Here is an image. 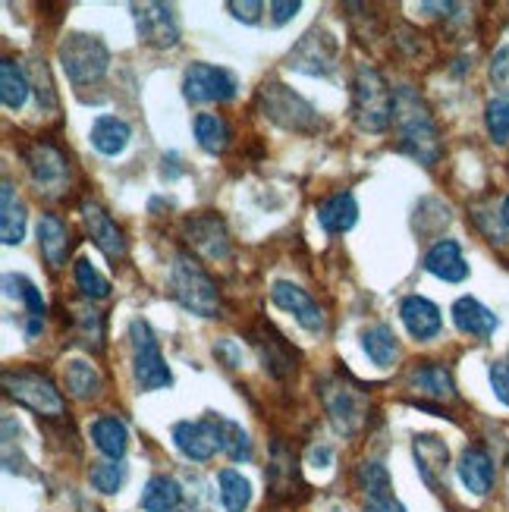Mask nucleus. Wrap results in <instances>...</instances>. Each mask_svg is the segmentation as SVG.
Wrapping results in <instances>:
<instances>
[{"instance_id": "nucleus-36", "label": "nucleus", "mask_w": 509, "mask_h": 512, "mask_svg": "<svg viewBox=\"0 0 509 512\" xmlns=\"http://www.w3.org/2000/svg\"><path fill=\"white\" fill-rule=\"evenodd\" d=\"M180 500H183L180 484L167 475H154L142 491V509L145 512H176Z\"/></svg>"}, {"instance_id": "nucleus-23", "label": "nucleus", "mask_w": 509, "mask_h": 512, "mask_svg": "<svg viewBox=\"0 0 509 512\" xmlns=\"http://www.w3.org/2000/svg\"><path fill=\"white\" fill-rule=\"evenodd\" d=\"M459 481L466 484V491L475 497H488L494 487V459L484 447H466L456 462Z\"/></svg>"}, {"instance_id": "nucleus-18", "label": "nucleus", "mask_w": 509, "mask_h": 512, "mask_svg": "<svg viewBox=\"0 0 509 512\" xmlns=\"http://www.w3.org/2000/svg\"><path fill=\"white\" fill-rule=\"evenodd\" d=\"M356 487L365 494V512H406V506L393 497L390 472L381 462H362L356 469Z\"/></svg>"}, {"instance_id": "nucleus-33", "label": "nucleus", "mask_w": 509, "mask_h": 512, "mask_svg": "<svg viewBox=\"0 0 509 512\" xmlns=\"http://www.w3.org/2000/svg\"><path fill=\"white\" fill-rule=\"evenodd\" d=\"M362 349L368 352V359L378 368H390L396 359H400V340H396L393 327H387V324H371L362 333Z\"/></svg>"}, {"instance_id": "nucleus-32", "label": "nucleus", "mask_w": 509, "mask_h": 512, "mask_svg": "<svg viewBox=\"0 0 509 512\" xmlns=\"http://www.w3.org/2000/svg\"><path fill=\"white\" fill-rule=\"evenodd\" d=\"M293 484H299V469L293 450H286L283 443H274L271 465H268V491L274 497H293Z\"/></svg>"}, {"instance_id": "nucleus-12", "label": "nucleus", "mask_w": 509, "mask_h": 512, "mask_svg": "<svg viewBox=\"0 0 509 512\" xmlns=\"http://www.w3.org/2000/svg\"><path fill=\"white\" fill-rule=\"evenodd\" d=\"M26 167L32 183L44 195H60L66 180H70V161H66V154L54 142H35L26 151Z\"/></svg>"}, {"instance_id": "nucleus-28", "label": "nucleus", "mask_w": 509, "mask_h": 512, "mask_svg": "<svg viewBox=\"0 0 509 512\" xmlns=\"http://www.w3.org/2000/svg\"><path fill=\"white\" fill-rule=\"evenodd\" d=\"M92 443L110 459V462H120L126 456L129 447V431H126V421L117 415H101L92 421Z\"/></svg>"}, {"instance_id": "nucleus-15", "label": "nucleus", "mask_w": 509, "mask_h": 512, "mask_svg": "<svg viewBox=\"0 0 509 512\" xmlns=\"http://www.w3.org/2000/svg\"><path fill=\"white\" fill-rule=\"evenodd\" d=\"M173 443L186 459L192 462H208L220 450V428L217 415L198 418V421H176L173 425Z\"/></svg>"}, {"instance_id": "nucleus-11", "label": "nucleus", "mask_w": 509, "mask_h": 512, "mask_svg": "<svg viewBox=\"0 0 509 512\" xmlns=\"http://www.w3.org/2000/svg\"><path fill=\"white\" fill-rule=\"evenodd\" d=\"M132 19H136V35L148 48H176L180 44V16L170 4H132Z\"/></svg>"}, {"instance_id": "nucleus-31", "label": "nucleus", "mask_w": 509, "mask_h": 512, "mask_svg": "<svg viewBox=\"0 0 509 512\" xmlns=\"http://www.w3.org/2000/svg\"><path fill=\"white\" fill-rule=\"evenodd\" d=\"M29 92H32V79L26 73V66L13 57H4V63H0V101H4V107L19 110L26 104Z\"/></svg>"}, {"instance_id": "nucleus-24", "label": "nucleus", "mask_w": 509, "mask_h": 512, "mask_svg": "<svg viewBox=\"0 0 509 512\" xmlns=\"http://www.w3.org/2000/svg\"><path fill=\"white\" fill-rule=\"evenodd\" d=\"M453 324L462 330V333H469V337H475V340H488V337H494V330L500 327V321H497V315L488 308V305H481L475 296H462V299H456L453 302Z\"/></svg>"}, {"instance_id": "nucleus-47", "label": "nucleus", "mask_w": 509, "mask_h": 512, "mask_svg": "<svg viewBox=\"0 0 509 512\" xmlns=\"http://www.w3.org/2000/svg\"><path fill=\"white\" fill-rule=\"evenodd\" d=\"M214 355H217V359H227V368H239V352H236V346L230 340L217 343L214 346Z\"/></svg>"}, {"instance_id": "nucleus-20", "label": "nucleus", "mask_w": 509, "mask_h": 512, "mask_svg": "<svg viewBox=\"0 0 509 512\" xmlns=\"http://www.w3.org/2000/svg\"><path fill=\"white\" fill-rule=\"evenodd\" d=\"M400 318L409 330V337L418 343L437 340L440 330H444V318H440V308L425 299V296H406L400 302Z\"/></svg>"}, {"instance_id": "nucleus-29", "label": "nucleus", "mask_w": 509, "mask_h": 512, "mask_svg": "<svg viewBox=\"0 0 509 512\" xmlns=\"http://www.w3.org/2000/svg\"><path fill=\"white\" fill-rule=\"evenodd\" d=\"M129 139H132V129L120 117L104 114L92 123V145L98 154H104V158H117V154H123Z\"/></svg>"}, {"instance_id": "nucleus-27", "label": "nucleus", "mask_w": 509, "mask_h": 512, "mask_svg": "<svg viewBox=\"0 0 509 512\" xmlns=\"http://www.w3.org/2000/svg\"><path fill=\"white\" fill-rule=\"evenodd\" d=\"M409 384L412 390H418L428 399H437V403H447V399L456 396V384H453V374L440 365V362H425L418 365L412 374H409Z\"/></svg>"}, {"instance_id": "nucleus-44", "label": "nucleus", "mask_w": 509, "mask_h": 512, "mask_svg": "<svg viewBox=\"0 0 509 512\" xmlns=\"http://www.w3.org/2000/svg\"><path fill=\"white\" fill-rule=\"evenodd\" d=\"M488 374H491L494 396L500 399L503 406H509V362H494Z\"/></svg>"}, {"instance_id": "nucleus-7", "label": "nucleus", "mask_w": 509, "mask_h": 512, "mask_svg": "<svg viewBox=\"0 0 509 512\" xmlns=\"http://www.w3.org/2000/svg\"><path fill=\"white\" fill-rule=\"evenodd\" d=\"M57 60L63 66L66 79L73 85H95L110 70V51L98 35L88 32H70L63 38Z\"/></svg>"}, {"instance_id": "nucleus-14", "label": "nucleus", "mask_w": 509, "mask_h": 512, "mask_svg": "<svg viewBox=\"0 0 509 512\" xmlns=\"http://www.w3.org/2000/svg\"><path fill=\"white\" fill-rule=\"evenodd\" d=\"M249 337H252V346L258 349V355H261L264 371H268L271 377H277V381H286L290 374H296L299 352L290 346V340H286L283 333H277L271 324H261V327H255L249 333Z\"/></svg>"}, {"instance_id": "nucleus-38", "label": "nucleus", "mask_w": 509, "mask_h": 512, "mask_svg": "<svg viewBox=\"0 0 509 512\" xmlns=\"http://www.w3.org/2000/svg\"><path fill=\"white\" fill-rule=\"evenodd\" d=\"M217 428H220V450H224L233 462H249L252 459V440H249L246 431H242V425L217 415Z\"/></svg>"}, {"instance_id": "nucleus-16", "label": "nucleus", "mask_w": 509, "mask_h": 512, "mask_svg": "<svg viewBox=\"0 0 509 512\" xmlns=\"http://www.w3.org/2000/svg\"><path fill=\"white\" fill-rule=\"evenodd\" d=\"M271 302L283 311H290V315L308 330V333H324L327 327V318H324V308L312 299L308 289H302L299 283H290V280H277L271 286Z\"/></svg>"}, {"instance_id": "nucleus-26", "label": "nucleus", "mask_w": 509, "mask_h": 512, "mask_svg": "<svg viewBox=\"0 0 509 512\" xmlns=\"http://www.w3.org/2000/svg\"><path fill=\"white\" fill-rule=\"evenodd\" d=\"M356 220H359V202L352 192H337L318 205V224L327 233H346L356 227Z\"/></svg>"}, {"instance_id": "nucleus-19", "label": "nucleus", "mask_w": 509, "mask_h": 512, "mask_svg": "<svg viewBox=\"0 0 509 512\" xmlns=\"http://www.w3.org/2000/svg\"><path fill=\"white\" fill-rule=\"evenodd\" d=\"M412 453H415L418 475L425 478V484L431 487V491L444 494L447 491V465H450L447 443L434 434H422V437H415Z\"/></svg>"}, {"instance_id": "nucleus-6", "label": "nucleus", "mask_w": 509, "mask_h": 512, "mask_svg": "<svg viewBox=\"0 0 509 512\" xmlns=\"http://www.w3.org/2000/svg\"><path fill=\"white\" fill-rule=\"evenodd\" d=\"M324 412L343 437H356L368 425V393L356 381H343V374H334L321 381Z\"/></svg>"}, {"instance_id": "nucleus-50", "label": "nucleus", "mask_w": 509, "mask_h": 512, "mask_svg": "<svg viewBox=\"0 0 509 512\" xmlns=\"http://www.w3.org/2000/svg\"><path fill=\"white\" fill-rule=\"evenodd\" d=\"M82 512H101L98 506H88V503H82Z\"/></svg>"}, {"instance_id": "nucleus-37", "label": "nucleus", "mask_w": 509, "mask_h": 512, "mask_svg": "<svg viewBox=\"0 0 509 512\" xmlns=\"http://www.w3.org/2000/svg\"><path fill=\"white\" fill-rule=\"evenodd\" d=\"M217 491H220V503H224L227 512H246L252 503V484L236 469H224L217 475Z\"/></svg>"}, {"instance_id": "nucleus-13", "label": "nucleus", "mask_w": 509, "mask_h": 512, "mask_svg": "<svg viewBox=\"0 0 509 512\" xmlns=\"http://www.w3.org/2000/svg\"><path fill=\"white\" fill-rule=\"evenodd\" d=\"M183 230H186L192 252H198L202 258H208V261H227L230 258V233H227L224 217H217L211 211L192 214Z\"/></svg>"}, {"instance_id": "nucleus-8", "label": "nucleus", "mask_w": 509, "mask_h": 512, "mask_svg": "<svg viewBox=\"0 0 509 512\" xmlns=\"http://www.w3.org/2000/svg\"><path fill=\"white\" fill-rule=\"evenodd\" d=\"M129 340H132V377H136V387L145 393L167 390L173 384V374L164 362V352L158 346L151 324L136 318L129 324Z\"/></svg>"}, {"instance_id": "nucleus-1", "label": "nucleus", "mask_w": 509, "mask_h": 512, "mask_svg": "<svg viewBox=\"0 0 509 512\" xmlns=\"http://www.w3.org/2000/svg\"><path fill=\"white\" fill-rule=\"evenodd\" d=\"M396 148L422 167H434L440 161V151H444L431 110L409 85L396 92Z\"/></svg>"}, {"instance_id": "nucleus-2", "label": "nucleus", "mask_w": 509, "mask_h": 512, "mask_svg": "<svg viewBox=\"0 0 509 512\" xmlns=\"http://www.w3.org/2000/svg\"><path fill=\"white\" fill-rule=\"evenodd\" d=\"M352 120L371 136H381L396 120V92L387 85L381 70L368 63H359L356 76H352Z\"/></svg>"}, {"instance_id": "nucleus-41", "label": "nucleus", "mask_w": 509, "mask_h": 512, "mask_svg": "<svg viewBox=\"0 0 509 512\" xmlns=\"http://www.w3.org/2000/svg\"><path fill=\"white\" fill-rule=\"evenodd\" d=\"M88 481L98 494H120V487L126 484V465L123 462H95L92 472H88Z\"/></svg>"}, {"instance_id": "nucleus-22", "label": "nucleus", "mask_w": 509, "mask_h": 512, "mask_svg": "<svg viewBox=\"0 0 509 512\" xmlns=\"http://www.w3.org/2000/svg\"><path fill=\"white\" fill-rule=\"evenodd\" d=\"M425 271L444 283H462L469 277V261L456 239H437L425 252Z\"/></svg>"}, {"instance_id": "nucleus-34", "label": "nucleus", "mask_w": 509, "mask_h": 512, "mask_svg": "<svg viewBox=\"0 0 509 512\" xmlns=\"http://www.w3.org/2000/svg\"><path fill=\"white\" fill-rule=\"evenodd\" d=\"M192 129H195L198 145H202L208 154H224L233 142V129L220 114H198Z\"/></svg>"}, {"instance_id": "nucleus-39", "label": "nucleus", "mask_w": 509, "mask_h": 512, "mask_svg": "<svg viewBox=\"0 0 509 512\" xmlns=\"http://www.w3.org/2000/svg\"><path fill=\"white\" fill-rule=\"evenodd\" d=\"M73 274H76V286L82 289V296L95 299V302H101V299L110 296V280L88 258H76Z\"/></svg>"}, {"instance_id": "nucleus-17", "label": "nucleus", "mask_w": 509, "mask_h": 512, "mask_svg": "<svg viewBox=\"0 0 509 512\" xmlns=\"http://www.w3.org/2000/svg\"><path fill=\"white\" fill-rule=\"evenodd\" d=\"M79 214H82V227H85L88 239H92L95 246H98L110 261L126 258V236H123V230L114 224V217H110L98 202H92V198H85V202L79 205Z\"/></svg>"}, {"instance_id": "nucleus-45", "label": "nucleus", "mask_w": 509, "mask_h": 512, "mask_svg": "<svg viewBox=\"0 0 509 512\" xmlns=\"http://www.w3.org/2000/svg\"><path fill=\"white\" fill-rule=\"evenodd\" d=\"M227 10H230L239 22H246V26H255V22L261 19L264 4H258V0H246V4H239V0H230Z\"/></svg>"}, {"instance_id": "nucleus-30", "label": "nucleus", "mask_w": 509, "mask_h": 512, "mask_svg": "<svg viewBox=\"0 0 509 512\" xmlns=\"http://www.w3.org/2000/svg\"><path fill=\"white\" fill-rule=\"evenodd\" d=\"M0 236H4V246H19L22 236H26V205L19 202V195L10 180H4L0 189Z\"/></svg>"}, {"instance_id": "nucleus-35", "label": "nucleus", "mask_w": 509, "mask_h": 512, "mask_svg": "<svg viewBox=\"0 0 509 512\" xmlns=\"http://www.w3.org/2000/svg\"><path fill=\"white\" fill-rule=\"evenodd\" d=\"M66 374V390H70L76 399H95L101 390H104V381H101V374L92 362H85V359H70L63 368Z\"/></svg>"}, {"instance_id": "nucleus-25", "label": "nucleus", "mask_w": 509, "mask_h": 512, "mask_svg": "<svg viewBox=\"0 0 509 512\" xmlns=\"http://www.w3.org/2000/svg\"><path fill=\"white\" fill-rule=\"evenodd\" d=\"M4 286H7V296H16V299L26 302V337L35 340L44 327V315H48V305H44L38 286L22 274H7Z\"/></svg>"}, {"instance_id": "nucleus-4", "label": "nucleus", "mask_w": 509, "mask_h": 512, "mask_svg": "<svg viewBox=\"0 0 509 512\" xmlns=\"http://www.w3.org/2000/svg\"><path fill=\"white\" fill-rule=\"evenodd\" d=\"M258 107L271 123H277L286 132H299V136H315L321 129L318 110L308 104L299 92H293L283 82H264L258 88Z\"/></svg>"}, {"instance_id": "nucleus-42", "label": "nucleus", "mask_w": 509, "mask_h": 512, "mask_svg": "<svg viewBox=\"0 0 509 512\" xmlns=\"http://www.w3.org/2000/svg\"><path fill=\"white\" fill-rule=\"evenodd\" d=\"M484 126H488L491 139L497 145L509 142V98H491L484 107Z\"/></svg>"}, {"instance_id": "nucleus-48", "label": "nucleus", "mask_w": 509, "mask_h": 512, "mask_svg": "<svg viewBox=\"0 0 509 512\" xmlns=\"http://www.w3.org/2000/svg\"><path fill=\"white\" fill-rule=\"evenodd\" d=\"M312 462L318 465V469H327V465L334 462V450L324 447V443H321V447H315V450H312Z\"/></svg>"}, {"instance_id": "nucleus-5", "label": "nucleus", "mask_w": 509, "mask_h": 512, "mask_svg": "<svg viewBox=\"0 0 509 512\" xmlns=\"http://www.w3.org/2000/svg\"><path fill=\"white\" fill-rule=\"evenodd\" d=\"M4 390L10 399H16L19 406H26L38 418H63L66 415V399L57 390V384L48 374L32 368V365H19L4 371Z\"/></svg>"}, {"instance_id": "nucleus-49", "label": "nucleus", "mask_w": 509, "mask_h": 512, "mask_svg": "<svg viewBox=\"0 0 509 512\" xmlns=\"http://www.w3.org/2000/svg\"><path fill=\"white\" fill-rule=\"evenodd\" d=\"M500 217H503V227L509 230V195L503 198V208H500Z\"/></svg>"}, {"instance_id": "nucleus-10", "label": "nucleus", "mask_w": 509, "mask_h": 512, "mask_svg": "<svg viewBox=\"0 0 509 512\" xmlns=\"http://www.w3.org/2000/svg\"><path fill=\"white\" fill-rule=\"evenodd\" d=\"M239 92V82L230 70L214 63H192L183 76V95L189 104H224L233 101Z\"/></svg>"}, {"instance_id": "nucleus-40", "label": "nucleus", "mask_w": 509, "mask_h": 512, "mask_svg": "<svg viewBox=\"0 0 509 512\" xmlns=\"http://www.w3.org/2000/svg\"><path fill=\"white\" fill-rule=\"evenodd\" d=\"M73 321L79 327V343L101 352L104 349V315H101V311H95L92 305H85V308L76 311Z\"/></svg>"}, {"instance_id": "nucleus-46", "label": "nucleus", "mask_w": 509, "mask_h": 512, "mask_svg": "<svg viewBox=\"0 0 509 512\" xmlns=\"http://www.w3.org/2000/svg\"><path fill=\"white\" fill-rule=\"evenodd\" d=\"M268 10H271L274 26H283V22H290L302 10V4H299V0H274Z\"/></svg>"}, {"instance_id": "nucleus-21", "label": "nucleus", "mask_w": 509, "mask_h": 512, "mask_svg": "<svg viewBox=\"0 0 509 512\" xmlns=\"http://www.w3.org/2000/svg\"><path fill=\"white\" fill-rule=\"evenodd\" d=\"M73 242H76L73 230H70V224H66L63 217L41 214V220H38V249H41V255H44V261H48L51 271H60V267L66 264Z\"/></svg>"}, {"instance_id": "nucleus-43", "label": "nucleus", "mask_w": 509, "mask_h": 512, "mask_svg": "<svg viewBox=\"0 0 509 512\" xmlns=\"http://www.w3.org/2000/svg\"><path fill=\"white\" fill-rule=\"evenodd\" d=\"M491 82L500 92V98H509V44L491 57Z\"/></svg>"}, {"instance_id": "nucleus-3", "label": "nucleus", "mask_w": 509, "mask_h": 512, "mask_svg": "<svg viewBox=\"0 0 509 512\" xmlns=\"http://www.w3.org/2000/svg\"><path fill=\"white\" fill-rule=\"evenodd\" d=\"M170 296L198 318L220 315V289L192 255H176L170 267Z\"/></svg>"}, {"instance_id": "nucleus-9", "label": "nucleus", "mask_w": 509, "mask_h": 512, "mask_svg": "<svg viewBox=\"0 0 509 512\" xmlns=\"http://www.w3.org/2000/svg\"><path fill=\"white\" fill-rule=\"evenodd\" d=\"M337 60H340L337 35L327 32L324 26H315L296 41V48L286 57V66L305 76H330L337 70Z\"/></svg>"}, {"instance_id": "nucleus-51", "label": "nucleus", "mask_w": 509, "mask_h": 512, "mask_svg": "<svg viewBox=\"0 0 509 512\" xmlns=\"http://www.w3.org/2000/svg\"><path fill=\"white\" fill-rule=\"evenodd\" d=\"M176 512H180V509H176Z\"/></svg>"}]
</instances>
